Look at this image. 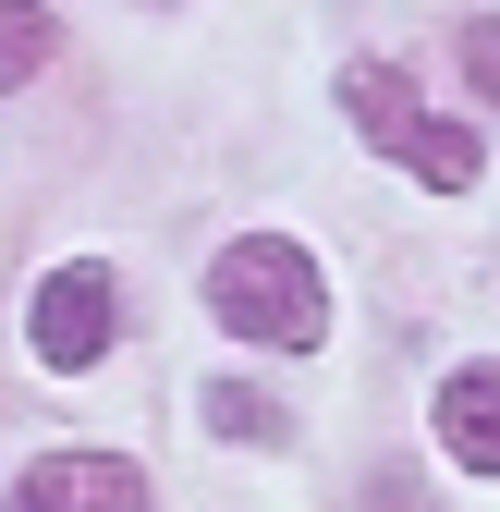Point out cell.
Segmentation results:
<instances>
[{
  "instance_id": "cell-1",
  "label": "cell",
  "mask_w": 500,
  "mask_h": 512,
  "mask_svg": "<svg viewBox=\"0 0 500 512\" xmlns=\"http://www.w3.org/2000/svg\"><path fill=\"white\" fill-rule=\"evenodd\" d=\"M208 317L232 342H257V354H318L330 342V281H318V256L281 244V232H244L208 256Z\"/></svg>"
},
{
  "instance_id": "cell-2",
  "label": "cell",
  "mask_w": 500,
  "mask_h": 512,
  "mask_svg": "<svg viewBox=\"0 0 500 512\" xmlns=\"http://www.w3.org/2000/svg\"><path fill=\"white\" fill-rule=\"evenodd\" d=\"M342 110L366 122V147H379V159H403L415 183H440V196H464V183L488 171L476 135H464V122H440V110L415 98V74H391V61H354V74H342Z\"/></svg>"
},
{
  "instance_id": "cell-3",
  "label": "cell",
  "mask_w": 500,
  "mask_h": 512,
  "mask_svg": "<svg viewBox=\"0 0 500 512\" xmlns=\"http://www.w3.org/2000/svg\"><path fill=\"white\" fill-rule=\"evenodd\" d=\"M25 342H37V366H49V378H86V366L122 342V281L98 269V256L49 269V281H37V305H25Z\"/></svg>"
},
{
  "instance_id": "cell-4",
  "label": "cell",
  "mask_w": 500,
  "mask_h": 512,
  "mask_svg": "<svg viewBox=\"0 0 500 512\" xmlns=\"http://www.w3.org/2000/svg\"><path fill=\"white\" fill-rule=\"evenodd\" d=\"M0 512H147V476L122 452H37Z\"/></svg>"
},
{
  "instance_id": "cell-5",
  "label": "cell",
  "mask_w": 500,
  "mask_h": 512,
  "mask_svg": "<svg viewBox=\"0 0 500 512\" xmlns=\"http://www.w3.org/2000/svg\"><path fill=\"white\" fill-rule=\"evenodd\" d=\"M440 452L464 476H500V366H452L440 378Z\"/></svg>"
},
{
  "instance_id": "cell-6",
  "label": "cell",
  "mask_w": 500,
  "mask_h": 512,
  "mask_svg": "<svg viewBox=\"0 0 500 512\" xmlns=\"http://www.w3.org/2000/svg\"><path fill=\"white\" fill-rule=\"evenodd\" d=\"M61 49V25H49V0H0V98H13L37 61Z\"/></svg>"
},
{
  "instance_id": "cell-7",
  "label": "cell",
  "mask_w": 500,
  "mask_h": 512,
  "mask_svg": "<svg viewBox=\"0 0 500 512\" xmlns=\"http://www.w3.org/2000/svg\"><path fill=\"white\" fill-rule=\"evenodd\" d=\"M208 427L244 439V452H269V439H281V403H269V391H244V378H208Z\"/></svg>"
},
{
  "instance_id": "cell-8",
  "label": "cell",
  "mask_w": 500,
  "mask_h": 512,
  "mask_svg": "<svg viewBox=\"0 0 500 512\" xmlns=\"http://www.w3.org/2000/svg\"><path fill=\"white\" fill-rule=\"evenodd\" d=\"M464 86L500 110V13H488V25H464Z\"/></svg>"
}]
</instances>
